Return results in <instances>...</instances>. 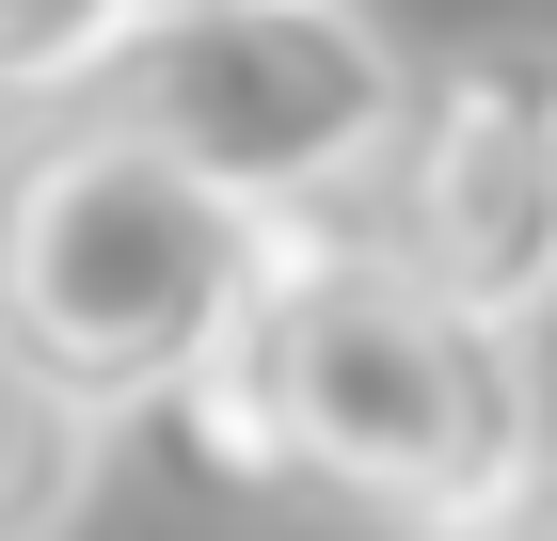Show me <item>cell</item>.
I'll use <instances>...</instances> for the list:
<instances>
[{
	"label": "cell",
	"instance_id": "cell-8",
	"mask_svg": "<svg viewBox=\"0 0 557 541\" xmlns=\"http://www.w3.org/2000/svg\"><path fill=\"white\" fill-rule=\"evenodd\" d=\"M446 541H557V462H542V478H510V494L478 509V526H446Z\"/></svg>",
	"mask_w": 557,
	"mask_h": 541
},
{
	"label": "cell",
	"instance_id": "cell-3",
	"mask_svg": "<svg viewBox=\"0 0 557 541\" xmlns=\"http://www.w3.org/2000/svg\"><path fill=\"white\" fill-rule=\"evenodd\" d=\"M398 96H414V64L383 48V16H350V0H223V16H144L96 64L81 112L271 223V208L367 192L398 144Z\"/></svg>",
	"mask_w": 557,
	"mask_h": 541
},
{
	"label": "cell",
	"instance_id": "cell-4",
	"mask_svg": "<svg viewBox=\"0 0 557 541\" xmlns=\"http://www.w3.org/2000/svg\"><path fill=\"white\" fill-rule=\"evenodd\" d=\"M367 223L414 287H446L462 319H542L557 303V48L478 33L446 64H414L398 144L367 175Z\"/></svg>",
	"mask_w": 557,
	"mask_h": 541
},
{
	"label": "cell",
	"instance_id": "cell-9",
	"mask_svg": "<svg viewBox=\"0 0 557 541\" xmlns=\"http://www.w3.org/2000/svg\"><path fill=\"white\" fill-rule=\"evenodd\" d=\"M0 239H16V160H0Z\"/></svg>",
	"mask_w": 557,
	"mask_h": 541
},
{
	"label": "cell",
	"instance_id": "cell-7",
	"mask_svg": "<svg viewBox=\"0 0 557 541\" xmlns=\"http://www.w3.org/2000/svg\"><path fill=\"white\" fill-rule=\"evenodd\" d=\"M128 33L144 0H0V112H81Z\"/></svg>",
	"mask_w": 557,
	"mask_h": 541
},
{
	"label": "cell",
	"instance_id": "cell-5",
	"mask_svg": "<svg viewBox=\"0 0 557 541\" xmlns=\"http://www.w3.org/2000/svg\"><path fill=\"white\" fill-rule=\"evenodd\" d=\"M144 446L191 478V494L256 509V494H302V446H287V382H271V334H256V287H239V319L191 351V382H175L160 415H144Z\"/></svg>",
	"mask_w": 557,
	"mask_h": 541
},
{
	"label": "cell",
	"instance_id": "cell-1",
	"mask_svg": "<svg viewBox=\"0 0 557 541\" xmlns=\"http://www.w3.org/2000/svg\"><path fill=\"white\" fill-rule=\"evenodd\" d=\"M256 334L287 382L302 494H350L383 526L446 541L478 509L542 478V382H525L510 319H462L446 287H414L367 223V192L256 223Z\"/></svg>",
	"mask_w": 557,
	"mask_h": 541
},
{
	"label": "cell",
	"instance_id": "cell-2",
	"mask_svg": "<svg viewBox=\"0 0 557 541\" xmlns=\"http://www.w3.org/2000/svg\"><path fill=\"white\" fill-rule=\"evenodd\" d=\"M256 287V208H223L208 175L96 112H48L16 144V239H0V334L48 382H81L112 430H144L191 382L223 319Z\"/></svg>",
	"mask_w": 557,
	"mask_h": 541
},
{
	"label": "cell",
	"instance_id": "cell-6",
	"mask_svg": "<svg viewBox=\"0 0 557 541\" xmlns=\"http://www.w3.org/2000/svg\"><path fill=\"white\" fill-rule=\"evenodd\" d=\"M96 462H112V415L0 334V541H64L96 509Z\"/></svg>",
	"mask_w": 557,
	"mask_h": 541
},
{
	"label": "cell",
	"instance_id": "cell-10",
	"mask_svg": "<svg viewBox=\"0 0 557 541\" xmlns=\"http://www.w3.org/2000/svg\"><path fill=\"white\" fill-rule=\"evenodd\" d=\"M144 16H223V0H144Z\"/></svg>",
	"mask_w": 557,
	"mask_h": 541
}]
</instances>
